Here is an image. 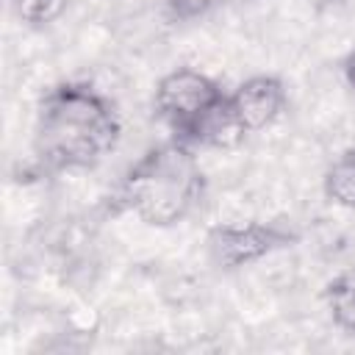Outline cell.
I'll return each instance as SVG.
<instances>
[{"label":"cell","instance_id":"1","mask_svg":"<svg viewBox=\"0 0 355 355\" xmlns=\"http://www.w3.org/2000/svg\"><path fill=\"white\" fill-rule=\"evenodd\" d=\"M122 136L116 105L83 80L50 86L33 122V153L53 172L92 169L114 153Z\"/></svg>","mask_w":355,"mask_h":355},{"label":"cell","instance_id":"2","mask_svg":"<svg viewBox=\"0 0 355 355\" xmlns=\"http://www.w3.org/2000/svg\"><path fill=\"white\" fill-rule=\"evenodd\" d=\"M205 197V175L180 139L150 147L139 155L116 186V205L150 227H172L194 214Z\"/></svg>","mask_w":355,"mask_h":355},{"label":"cell","instance_id":"3","mask_svg":"<svg viewBox=\"0 0 355 355\" xmlns=\"http://www.w3.org/2000/svg\"><path fill=\"white\" fill-rule=\"evenodd\" d=\"M297 230H291L283 222H261V219H250V222H222L208 227L205 233V247L211 261L219 269H241L250 263H258L261 258L286 250L297 241Z\"/></svg>","mask_w":355,"mask_h":355},{"label":"cell","instance_id":"4","mask_svg":"<svg viewBox=\"0 0 355 355\" xmlns=\"http://www.w3.org/2000/svg\"><path fill=\"white\" fill-rule=\"evenodd\" d=\"M227 92H222V86L211 75L191 67H178L155 83L153 111L161 122L172 128V133H180L191 122H197Z\"/></svg>","mask_w":355,"mask_h":355},{"label":"cell","instance_id":"5","mask_svg":"<svg viewBox=\"0 0 355 355\" xmlns=\"http://www.w3.org/2000/svg\"><path fill=\"white\" fill-rule=\"evenodd\" d=\"M227 100L241 128L250 136V133L266 130L280 119V114L286 111L288 94H286V83L277 75H250L233 92H227Z\"/></svg>","mask_w":355,"mask_h":355},{"label":"cell","instance_id":"6","mask_svg":"<svg viewBox=\"0 0 355 355\" xmlns=\"http://www.w3.org/2000/svg\"><path fill=\"white\" fill-rule=\"evenodd\" d=\"M244 136H247V130L241 128L239 116L233 114L227 94H225L219 103H214V105H211L197 122H191L186 130L175 133V139L186 141V144L194 147V150H197V147H208V150H233V147H239V144L244 141Z\"/></svg>","mask_w":355,"mask_h":355},{"label":"cell","instance_id":"7","mask_svg":"<svg viewBox=\"0 0 355 355\" xmlns=\"http://www.w3.org/2000/svg\"><path fill=\"white\" fill-rule=\"evenodd\" d=\"M324 305L333 324L355 338V261H349L324 286Z\"/></svg>","mask_w":355,"mask_h":355},{"label":"cell","instance_id":"8","mask_svg":"<svg viewBox=\"0 0 355 355\" xmlns=\"http://www.w3.org/2000/svg\"><path fill=\"white\" fill-rule=\"evenodd\" d=\"M322 191L333 205L355 208V147L344 150L324 172Z\"/></svg>","mask_w":355,"mask_h":355},{"label":"cell","instance_id":"9","mask_svg":"<svg viewBox=\"0 0 355 355\" xmlns=\"http://www.w3.org/2000/svg\"><path fill=\"white\" fill-rule=\"evenodd\" d=\"M69 0H11L14 17L25 28H47L67 11Z\"/></svg>","mask_w":355,"mask_h":355},{"label":"cell","instance_id":"10","mask_svg":"<svg viewBox=\"0 0 355 355\" xmlns=\"http://www.w3.org/2000/svg\"><path fill=\"white\" fill-rule=\"evenodd\" d=\"M222 0H166V11L178 22H191L211 14Z\"/></svg>","mask_w":355,"mask_h":355},{"label":"cell","instance_id":"11","mask_svg":"<svg viewBox=\"0 0 355 355\" xmlns=\"http://www.w3.org/2000/svg\"><path fill=\"white\" fill-rule=\"evenodd\" d=\"M341 75H344V80H347V86L355 92V47L341 58Z\"/></svg>","mask_w":355,"mask_h":355}]
</instances>
